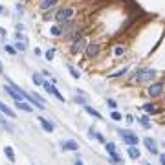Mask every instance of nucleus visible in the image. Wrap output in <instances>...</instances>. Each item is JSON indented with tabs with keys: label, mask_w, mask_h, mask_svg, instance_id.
I'll return each mask as SVG.
<instances>
[{
	"label": "nucleus",
	"mask_w": 165,
	"mask_h": 165,
	"mask_svg": "<svg viewBox=\"0 0 165 165\" xmlns=\"http://www.w3.org/2000/svg\"><path fill=\"white\" fill-rule=\"evenodd\" d=\"M156 75V72L152 70V68H143V70H140L136 73V81L138 82H143V81H150Z\"/></svg>",
	"instance_id": "nucleus-1"
},
{
	"label": "nucleus",
	"mask_w": 165,
	"mask_h": 165,
	"mask_svg": "<svg viewBox=\"0 0 165 165\" xmlns=\"http://www.w3.org/2000/svg\"><path fill=\"white\" fill-rule=\"evenodd\" d=\"M119 136L123 138V141H125L128 147H136L138 145V136L132 134L130 130H119Z\"/></svg>",
	"instance_id": "nucleus-2"
},
{
	"label": "nucleus",
	"mask_w": 165,
	"mask_h": 165,
	"mask_svg": "<svg viewBox=\"0 0 165 165\" xmlns=\"http://www.w3.org/2000/svg\"><path fill=\"white\" fill-rule=\"evenodd\" d=\"M42 86L46 88V92L50 94V95H53V97H57L59 101H64V97H63V94H61V92L57 90V88H55V86L51 85V82H48V81H44V85H42Z\"/></svg>",
	"instance_id": "nucleus-3"
},
{
	"label": "nucleus",
	"mask_w": 165,
	"mask_h": 165,
	"mask_svg": "<svg viewBox=\"0 0 165 165\" xmlns=\"http://www.w3.org/2000/svg\"><path fill=\"white\" fill-rule=\"evenodd\" d=\"M72 15H73V9H72V8H64V9H59V11H57L55 18H57L59 22H66V20L70 18Z\"/></svg>",
	"instance_id": "nucleus-4"
},
{
	"label": "nucleus",
	"mask_w": 165,
	"mask_h": 165,
	"mask_svg": "<svg viewBox=\"0 0 165 165\" xmlns=\"http://www.w3.org/2000/svg\"><path fill=\"white\" fill-rule=\"evenodd\" d=\"M105 147H106V150H108L110 160L116 161V163H119V161H121V156L118 154V150H116V145H114V143H105Z\"/></svg>",
	"instance_id": "nucleus-5"
},
{
	"label": "nucleus",
	"mask_w": 165,
	"mask_h": 165,
	"mask_svg": "<svg viewBox=\"0 0 165 165\" xmlns=\"http://www.w3.org/2000/svg\"><path fill=\"white\" fill-rule=\"evenodd\" d=\"M82 48H85V39L77 35V37L73 39V44H72V53L77 55L79 51H82Z\"/></svg>",
	"instance_id": "nucleus-6"
},
{
	"label": "nucleus",
	"mask_w": 165,
	"mask_h": 165,
	"mask_svg": "<svg viewBox=\"0 0 165 165\" xmlns=\"http://www.w3.org/2000/svg\"><path fill=\"white\" fill-rule=\"evenodd\" d=\"M143 143H145V147L149 149V152L158 154V145H156V141L152 140V138H145V140H143Z\"/></svg>",
	"instance_id": "nucleus-7"
},
{
	"label": "nucleus",
	"mask_w": 165,
	"mask_h": 165,
	"mask_svg": "<svg viewBox=\"0 0 165 165\" xmlns=\"http://www.w3.org/2000/svg\"><path fill=\"white\" fill-rule=\"evenodd\" d=\"M4 92L8 94L11 99H15V101H24V99H22V95H20L18 92H15V90H13L11 86H4Z\"/></svg>",
	"instance_id": "nucleus-8"
},
{
	"label": "nucleus",
	"mask_w": 165,
	"mask_h": 165,
	"mask_svg": "<svg viewBox=\"0 0 165 165\" xmlns=\"http://www.w3.org/2000/svg\"><path fill=\"white\" fill-rule=\"evenodd\" d=\"M161 88H163V85H161V82H156V85H152V86L149 88L150 97H158V95L161 94Z\"/></svg>",
	"instance_id": "nucleus-9"
},
{
	"label": "nucleus",
	"mask_w": 165,
	"mask_h": 165,
	"mask_svg": "<svg viewBox=\"0 0 165 165\" xmlns=\"http://www.w3.org/2000/svg\"><path fill=\"white\" fill-rule=\"evenodd\" d=\"M39 123L42 125V128L46 130V132H51V130H53V123H51V121H48L46 118H39Z\"/></svg>",
	"instance_id": "nucleus-10"
},
{
	"label": "nucleus",
	"mask_w": 165,
	"mask_h": 165,
	"mask_svg": "<svg viewBox=\"0 0 165 165\" xmlns=\"http://www.w3.org/2000/svg\"><path fill=\"white\" fill-rule=\"evenodd\" d=\"M0 112H2V114H6V116H9V118H15V112H13V110L8 106V105H4V103L2 101H0Z\"/></svg>",
	"instance_id": "nucleus-11"
},
{
	"label": "nucleus",
	"mask_w": 165,
	"mask_h": 165,
	"mask_svg": "<svg viewBox=\"0 0 165 165\" xmlns=\"http://www.w3.org/2000/svg\"><path fill=\"white\" fill-rule=\"evenodd\" d=\"M4 152H6V156H8V160H9V161H15V160H17V156H15V150H13V147L6 145V147H4Z\"/></svg>",
	"instance_id": "nucleus-12"
},
{
	"label": "nucleus",
	"mask_w": 165,
	"mask_h": 165,
	"mask_svg": "<svg viewBox=\"0 0 165 165\" xmlns=\"http://www.w3.org/2000/svg\"><path fill=\"white\" fill-rule=\"evenodd\" d=\"M61 145H63L64 150H77V149H79V145H77L75 141H63Z\"/></svg>",
	"instance_id": "nucleus-13"
},
{
	"label": "nucleus",
	"mask_w": 165,
	"mask_h": 165,
	"mask_svg": "<svg viewBox=\"0 0 165 165\" xmlns=\"http://www.w3.org/2000/svg\"><path fill=\"white\" fill-rule=\"evenodd\" d=\"M97 51H99V44H90V46L86 48V55H88V57L97 55Z\"/></svg>",
	"instance_id": "nucleus-14"
},
{
	"label": "nucleus",
	"mask_w": 165,
	"mask_h": 165,
	"mask_svg": "<svg viewBox=\"0 0 165 165\" xmlns=\"http://www.w3.org/2000/svg\"><path fill=\"white\" fill-rule=\"evenodd\" d=\"M17 108L22 110V112H33L31 105H28V103H24V101H17Z\"/></svg>",
	"instance_id": "nucleus-15"
},
{
	"label": "nucleus",
	"mask_w": 165,
	"mask_h": 165,
	"mask_svg": "<svg viewBox=\"0 0 165 165\" xmlns=\"http://www.w3.org/2000/svg\"><path fill=\"white\" fill-rule=\"evenodd\" d=\"M57 4V0H42V2H40V9H50V8H53V6Z\"/></svg>",
	"instance_id": "nucleus-16"
},
{
	"label": "nucleus",
	"mask_w": 165,
	"mask_h": 165,
	"mask_svg": "<svg viewBox=\"0 0 165 165\" xmlns=\"http://www.w3.org/2000/svg\"><path fill=\"white\" fill-rule=\"evenodd\" d=\"M82 106H85V110H86V112L90 114V116H94V118H97V119H101V114H99V112H97V110H95V108H92V106H88V105H82Z\"/></svg>",
	"instance_id": "nucleus-17"
},
{
	"label": "nucleus",
	"mask_w": 165,
	"mask_h": 165,
	"mask_svg": "<svg viewBox=\"0 0 165 165\" xmlns=\"http://www.w3.org/2000/svg\"><path fill=\"white\" fill-rule=\"evenodd\" d=\"M33 82H35L37 86L44 85V75H42V73H33Z\"/></svg>",
	"instance_id": "nucleus-18"
},
{
	"label": "nucleus",
	"mask_w": 165,
	"mask_h": 165,
	"mask_svg": "<svg viewBox=\"0 0 165 165\" xmlns=\"http://www.w3.org/2000/svg\"><path fill=\"white\" fill-rule=\"evenodd\" d=\"M128 156L132 158V160H138V158H140L141 154H140V150H138L136 147H128Z\"/></svg>",
	"instance_id": "nucleus-19"
},
{
	"label": "nucleus",
	"mask_w": 165,
	"mask_h": 165,
	"mask_svg": "<svg viewBox=\"0 0 165 165\" xmlns=\"http://www.w3.org/2000/svg\"><path fill=\"white\" fill-rule=\"evenodd\" d=\"M0 123H2V125H4V128H6V130H8V132H13V127L9 125V123H8V121H6V118H4V116H2V112H0Z\"/></svg>",
	"instance_id": "nucleus-20"
},
{
	"label": "nucleus",
	"mask_w": 165,
	"mask_h": 165,
	"mask_svg": "<svg viewBox=\"0 0 165 165\" xmlns=\"http://www.w3.org/2000/svg\"><path fill=\"white\" fill-rule=\"evenodd\" d=\"M26 48H28L26 40H17V44H15V50H20V51H24Z\"/></svg>",
	"instance_id": "nucleus-21"
},
{
	"label": "nucleus",
	"mask_w": 165,
	"mask_h": 165,
	"mask_svg": "<svg viewBox=\"0 0 165 165\" xmlns=\"http://www.w3.org/2000/svg\"><path fill=\"white\" fill-rule=\"evenodd\" d=\"M68 72L72 73V77H73V79H79V77H81V73H79L77 70H75L73 66H68Z\"/></svg>",
	"instance_id": "nucleus-22"
},
{
	"label": "nucleus",
	"mask_w": 165,
	"mask_h": 165,
	"mask_svg": "<svg viewBox=\"0 0 165 165\" xmlns=\"http://www.w3.org/2000/svg\"><path fill=\"white\" fill-rule=\"evenodd\" d=\"M90 136H94V138H97V140H99L101 143H106V140H105V136H103V134H99V132H90Z\"/></svg>",
	"instance_id": "nucleus-23"
},
{
	"label": "nucleus",
	"mask_w": 165,
	"mask_h": 165,
	"mask_svg": "<svg viewBox=\"0 0 165 165\" xmlns=\"http://www.w3.org/2000/svg\"><path fill=\"white\" fill-rule=\"evenodd\" d=\"M6 51H8L9 55H17V50H15V46H9V44H6Z\"/></svg>",
	"instance_id": "nucleus-24"
},
{
	"label": "nucleus",
	"mask_w": 165,
	"mask_h": 165,
	"mask_svg": "<svg viewBox=\"0 0 165 165\" xmlns=\"http://www.w3.org/2000/svg\"><path fill=\"white\" fill-rule=\"evenodd\" d=\"M110 116H112V119H114V121H121V118H123L119 112H110Z\"/></svg>",
	"instance_id": "nucleus-25"
},
{
	"label": "nucleus",
	"mask_w": 165,
	"mask_h": 165,
	"mask_svg": "<svg viewBox=\"0 0 165 165\" xmlns=\"http://www.w3.org/2000/svg\"><path fill=\"white\" fill-rule=\"evenodd\" d=\"M53 55H55V48H51V50H48V51H46V59H48V61H51V59H53Z\"/></svg>",
	"instance_id": "nucleus-26"
},
{
	"label": "nucleus",
	"mask_w": 165,
	"mask_h": 165,
	"mask_svg": "<svg viewBox=\"0 0 165 165\" xmlns=\"http://www.w3.org/2000/svg\"><path fill=\"white\" fill-rule=\"evenodd\" d=\"M143 108H145V110H147L149 114H154V112H156V106H152V105H145Z\"/></svg>",
	"instance_id": "nucleus-27"
},
{
	"label": "nucleus",
	"mask_w": 165,
	"mask_h": 165,
	"mask_svg": "<svg viewBox=\"0 0 165 165\" xmlns=\"http://www.w3.org/2000/svg\"><path fill=\"white\" fill-rule=\"evenodd\" d=\"M138 121H141L143 125H145V128H150V123H149V119H147V118H138Z\"/></svg>",
	"instance_id": "nucleus-28"
},
{
	"label": "nucleus",
	"mask_w": 165,
	"mask_h": 165,
	"mask_svg": "<svg viewBox=\"0 0 165 165\" xmlns=\"http://www.w3.org/2000/svg\"><path fill=\"white\" fill-rule=\"evenodd\" d=\"M51 35H61V28L53 26V28H51Z\"/></svg>",
	"instance_id": "nucleus-29"
},
{
	"label": "nucleus",
	"mask_w": 165,
	"mask_h": 165,
	"mask_svg": "<svg viewBox=\"0 0 165 165\" xmlns=\"http://www.w3.org/2000/svg\"><path fill=\"white\" fill-rule=\"evenodd\" d=\"M75 103H77V105H86L85 97H75Z\"/></svg>",
	"instance_id": "nucleus-30"
},
{
	"label": "nucleus",
	"mask_w": 165,
	"mask_h": 165,
	"mask_svg": "<svg viewBox=\"0 0 165 165\" xmlns=\"http://www.w3.org/2000/svg\"><path fill=\"white\" fill-rule=\"evenodd\" d=\"M123 73H127V68H123V70H119V72L112 73V77H118V75H123Z\"/></svg>",
	"instance_id": "nucleus-31"
},
{
	"label": "nucleus",
	"mask_w": 165,
	"mask_h": 165,
	"mask_svg": "<svg viewBox=\"0 0 165 165\" xmlns=\"http://www.w3.org/2000/svg\"><path fill=\"white\" fill-rule=\"evenodd\" d=\"M114 53L118 55V57H119V55H123V48H121V46H118V48H116V50H114Z\"/></svg>",
	"instance_id": "nucleus-32"
},
{
	"label": "nucleus",
	"mask_w": 165,
	"mask_h": 165,
	"mask_svg": "<svg viewBox=\"0 0 165 165\" xmlns=\"http://www.w3.org/2000/svg\"><path fill=\"white\" fill-rule=\"evenodd\" d=\"M106 105L112 106V108H116V101H114V99H106Z\"/></svg>",
	"instance_id": "nucleus-33"
},
{
	"label": "nucleus",
	"mask_w": 165,
	"mask_h": 165,
	"mask_svg": "<svg viewBox=\"0 0 165 165\" xmlns=\"http://www.w3.org/2000/svg\"><path fill=\"white\" fill-rule=\"evenodd\" d=\"M15 37H17V40H26V37L22 35V33H17V35H15Z\"/></svg>",
	"instance_id": "nucleus-34"
},
{
	"label": "nucleus",
	"mask_w": 165,
	"mask_h": 165,
	"mask_svg": "<svg viewBox=\"0 0 165 165\" xmlns=\"http://www.w3.org/2000/svg\"><path fill=\"white\" fill-rule=\"evenodd\" d=\"M160 161H161V165H165V154H160Z\"/></svg>",
	"instance_id": "nucleus-35"
},
{
	"label": "nucleus",
	"mask_w": 165,
	"mask_h": 165,
	"mask_svg": "<svg viewBox=\"0 0 165 165\" xmlns=\"http://www.w3.org/2000/svg\"><path fill=\"white\" fill-rule=\"evenodd\" d=\"M0 73H4V66H2V61H0Z\"/></svg>",
	"instance_id": "nucleus-36"
},
{
	"label": "nucleus",
	"mask_w": 165,
	"mask_h": 165,
	"mask_svg": "<svg viewBox=\"0 0 165 165\" xmlns=\"http://www.w3.org/2000/svg\"><path fill=\"white\" fill-rule=\"evenodd\" d=\"M75 165H85V163H82L81 160H77V161H75Z\"/></svg>",
	"instance_id": "nucleus-37"
},
{
	"label": "nucleus",
	"mask_w": 165,
	"mask_h": 165,
	"mask_svg": "<svg viewBox=\"0 0 165 165\" xmlns=\"http://www.w3.org/2000/svg\"><path fill=\"white\" fill-rule=\"evenodd\" d=\"M0 35H6V30H2V28H0Z\"/></svg>",
	"instance_id": "nucleus-38"
},
{
	"label": "nucleus",
	"mask_w": 165,
	"mask_h": 165,
	"mask_svg": "<svg viewBox=\"0 0 165 165\" xmlns=\"http://www.w3.org/2000/svg\"><path fill=\"white\" fill-rule=\"evenodd\" d=\"M2 13H4V8H2V6H0V15H2Z\"/></svg>",
	"instance_id": "nucleus-39"
},
{
	"label": "nucleus",
	"mask_w": 165,
	"mask_h": 165,
	"mask_svg": "<svg viewBox=\"0 0 165 165\" xmlns=\"http://www.w3.org/2000/svg\"><path fill=\"white\" fill-rule=\"evenodd\" d=\"M145 165H150V163H145Z\"/></svg>",
	"instance_id": "nucleus-40"
}]
</instances>
